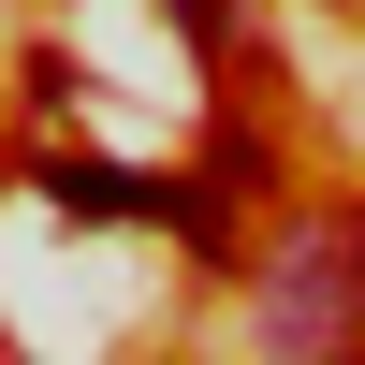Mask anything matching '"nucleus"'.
Wrapping results in <instances>:
<instances>
[{"label": "nucleus", "mask_w": 365, "mask_h": 365, "mask_svg": "<svg viewBox=\"0 0 365 365\" xmlns=\"http://www.w3.org/2000/svg\"><path fill=\"white\" fill-rule=\"evenodd\" d=\"M351 307H365V220L292 234V249L263 263V351H336Z\"/></svg>", "instance_id": "nucleus-1"}, {"label": "nucleus", "mask_w": 365, "mask_h": 365, "mask_svg": "<svg viewBox=\"0 0 365 365\" xmlns=\"http://www.w3.org/2000/svg\"><path fill=\"white\" fill-rule=\"evenodd\" d=\"M175 29H205V44H220V29H234V0H175Z\"/></svg>", "instance_id": "nucleus-2"}]
</instances>
